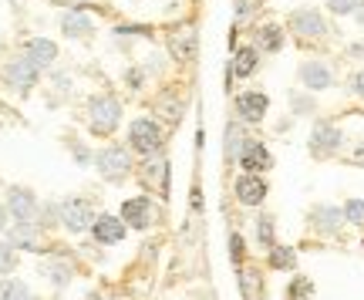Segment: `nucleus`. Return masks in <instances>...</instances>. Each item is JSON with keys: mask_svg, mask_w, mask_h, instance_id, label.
I'll list each match as a JSON object with an SVG mask.
<instances>
[{"mask_svg": "<svg viewBox=\"0 0 364 300\" xmlns=\"http://www.w3.org/2000/svg\"><path fill=\"white\" fill-rule=\"evenodd\" d=\"M91 115V132L95 135H112L122 122V105H118L115 95H95L88 105Z\"/></svg>", "mask_w": 364, "mask_h": 300, "instance_id": "f257e3e1", "label": "nucleus"}, {"mask_svg": "<svg viewBox=\"0 0 364 300\" xmlns=\"http://www.w3.org/2000/svg\"><path fill=\"white\" fill-rule=\"evenodd\" d=\"M129 149L139 156H156L162 149V129L156 118H135L129 125Z\"/></svg>", "mask_w": 364, "mask_h": 300, "instance_id": "f03ea898", "label": "nucleus"}, {"mask_svg": "<svg viewBox=\"0 0 364 300\" xmlns=\"http://www.w3.org/2000/svg\"><path fill=\"white\" fill-rule=\"evenodd\" d=\"M95 169L102 172L105 179L118 183V179H122V176H129V169H132V152L125 149V145H118V142L105 145L102 152L95 156Z\"/></svg>", "mask_w": 364, "mask_h": 300, "instance_id": "7ed1b4c3", "label": "nucleus"}, {"mask_svg": "<svg viewBox=\"0 0 364 300\" xmlns=\"http://www.w3.org/2000/svg\"><path fill=\"white\" fill-rule=\"evenodd\" d=\"M58 220L61 226H68L71 233H85L91 230V223H95V209H91L88 199H65L61 206H58Z\"/></svg>", "mask_w": 364, "mask_h": 300, "instance_id": "20e7f679", "label": "nucleus"}, {"mask_svg": "<svg viewBox=\"0 0 364 300\" xmlns=\"http://www.w3.org/2000/svg\"><path fill=\"white\" fill-rule=\"evenodd\" d=\"M4 78H7V85H11V88H17V92H31V88L38 85V78H41V68L24 54V58H14V61H7V68H4Z\"/></svg>", "mask_w": 364, "mask_h": 300, "instance_id": "39448f33", "label": "nucleus"}, {"mask_svg": "<svg viewBox=\"0 0 364 300\" xmlns=\"http://www.w3.org/2000/svg\"><path fill=\"white\" fill-rule=\"evenodd\" d=\"M341 142H344V135H341L338 125H327V122L314 125V132H311V152L317 159L334 156V152L341 149Z\"/></svg>", "mask_w": 364, "mask_h": 300, "instance_id": "423d86ee", "label": "nucleus"}, {"mask_svg": "<svg viewBox=\"0 0 364 300\" xmlns=\"http://www.w3.org/2000/svg\"><path fill=\"white\" fill-rule=\"evenodd\" d=\"M125 226H129V223L122 220V216H108V213H102V216H95V223H91V233H95L98 243L112 247V243H122V240H125Z\"/></svg>", "mask_w": 364, "mask_h": 300, "instance_id": "0eeeda50", "label": "nucleus"}, {"mask_svg": "<svg viewBox=\"0 0 364 300\" xmlns=\"http://www.w3.org/2000/svg\"><path fill=\"white\" fill-rule=\"evenodd\" d=\"M290 31H294V34H300V38H324L327 24H324V17H321L317 11L304 7V11L290 14Z\"/></svg>", "mask_w": 364, "mask_h": 300, "instance_id": "6e6552de", "label": "nucleus"}, {"mask_svg": "<svg viewBox=\"0 0 364 300\" xmlns=\"http://www.w3.org/2000/svg\"><path fill=\"white\" fill-rule=\"evenodd\" d=\"M196 48H199V38H196V31L189 24L176 27V31L169 34V51H172V58H176V61H182V65L196 58Z\"/></svg>", "mask_w": 364, "mask_h": 300, "instance_id": "1a4fd4ad", "label": "nucleus"}, {"mask_svg": "<svg viewBox=\"0 0 364 300\" xmlns=\"http://www.w3.org/2000/svg\"><path fill=\"white\" fill-rule=\"evenodd\" d=\"M236 199H240L243 206H260L263 199H267V183H263L257 172L240 176V179H236Z\"/></svg>", "mask_w": 364, "mask_h": 300, "instance_id": "9d476101", "label": "nucleus"}, {"mask_svg": "<svg viewBox=\"0 0 364 300\" xmlns=\"http://www.w3.org/2000/svg\"><path fill=\"white\" fill-rule=\"evenodd\" d=\"M122 220L129 223L132 230H145V226H149V220H152V199H149V196L125 199V206H122Z\"/></svg>", "mask_w": 364, "mask_h": 300, "instance_id": "9b49d317", "label": "nucleus"}, {"mask_svg": "<svg viewBox=\"0 0 364 300\" xmlns=\"http://www.w3.org/2000/svg\"><path fill=\"white\" fill-rule=\"evenodd\" d=\"M7 209L14 213V220L27 223L38 216V199H34L31 189H11V193H7Z\"/></svg>", "mask_w": 364, "mask_h": 300, "instance_id": "f8f14e48", "label": "nucleus"}, {"mask_svg": "<svg viewBox=\"0 0 364 300\" xmlns=\"http://www.w3.org/2000/svg\"><path fill=\"white\" fill-rule=\"evenodd\" d=\"M240 166L247 172H263L273 166V156L267 152L263 142H243V152H240Z\"/></svg>", "mask_w": 364, "mask_h": 300, "instance_id": "ddd939ff", "label": "nucleus"}, {"mask_svg": "<svg viewBox=\"0 0 364 300\" xmlns=\"http://www.w3.org/2000/svg\"><path fill=\"white\" fill-rule=\"evenodd\" d=\"M267 108H270V98L263 92H243L236 98V112L247 118V122H260L267 115Z\"/></svg>", "mask_w": 364, "mask_h": 300, "instance_id": "4468645a", "label": "nucleus"}, {"mask_svg": "<svg viewBox=\"0 0 364 300\" xmlns=\"http://www.w3.org/2000/svg\"><path fill=\"white\" fill-rule=\"evenodd\" d=\"M300 81H304V88H311V92H324L331 88V68L321 65V61H307V65L300 68Z\"/></svg>", "mask_w": 364, "mask_h": 300, "instance_id": "2eb2a0df", "label": "nucleus"}, {"mask_svg": "<svg viewBox=\"0 0 364 300\" xmlns=\"http://www.w3.org/2000/svg\"><path fill=\"white\" fill-rule=\"evenodd\" d=\"M24 54L38 68H48V65H54V58H58V44H54V41H48V38H31L24 44Z\"/></svg>", "mask_w": 364, "mask_h": 300, "instance_id": "dca6fc26", "label": "nucleus"}, {"mask_svg": "<svg viewBox=\"0 0 364 300\" xmlns=\"http://www.w3.org/2000/svg\"><path fill=\"white\" fill-rule=\"evenodd\" d=\"M61 31H65L68 38H88V34H95V21L81 11H68L61 17Z\"/></svg>", "mask_w": 364, "mask_h": 300, "instance_id": "f3484780", "label": "nucleus"}, {"mask_svg": "<svg viewBox=\"0 0 364 300\" xmlns=\"http://www.w3.org/2000/svg\"><path fill=\"white\" fill-rule=\"evenodd\" d=\"M11 243H14V250H31V253H41L38 230H34V223H31V220H27V223L17 220V226L11 230Z\"/></svg>", "mask_w": 364, "mask_h": 300, "instance_id": "a211bd4d", "label": "nucleus"}, {"mask_svg": "<svg viewBox=\"0 0 364 300\" xmlns=\"http://www.w3.org/2000/svg\"><path fill=\"white\" fill-rule=\"evenodd\" d=\"M341 223H344V209H334V206L314 209V226H317V230H324V233H338Z\"/></svg>", "mask_w": 364, "mask_h": 300, "instance_id": "6ab92c4d", "label": "nucleus"}, {"mask_svg": "<svg viewBox=\"0 0 364 300\" xmlns=\"http://www.w3.org/2000/svg\"><path fill=\"white\" fill-rule=\"evenodd\" d=\"M257 61H260L257 48H240L236 58H233V75L236 78H250V75L257 71Z\"/></svg>", "mask_w": 364, "mask_h": 300, "instance_id": "aec40b11", "label": "nucleus"}, {"mask_svg": "<svg viewBox=\"0 0 364 300\" xmlns=\"http://www.w3.org/2000/svg\"><path fill=\"white\" fill-rule=\"evenodd\" d=\"M257 44H260L263 51H280V48H284V31H280L277 24L260 27V34H257Z\"/></svg>", "mask_w": 364, "mask_h": 300, "instance_id": "412c9836", "label": "nucleus"}, {"mask_svg": "<svg viewBox=\"0 0 364 300\" xmlns=\"http://www.w3.org/2000/svg\"><path fill=\"white\" fill-rule=\"evenodd\" d=\"M44 277H48L58 290H65L68 284H71V267H68V263H44Z\"/></svg>", "mask_w": 364, "mask_h": 300, "instance_id": "4be33fe9", "label": "nucleus"}, {"mask_svg": "<svg viewBox=\"0 0 364 300\" xmlns=\"http://www.w3.org/2000/svg\"><path fill=\"white\" fill-rule=\"evenodd\" d=\"M294 263H297V253H294V250H290V247H277V243H273V247H270V267H273V270H290Z\"/></svg>", "mask_w": 364, "mask_h": 300, "instance_id": "5701e85b", "label": "nucleus"}, {"mask_svg": "<svg viewBox=\"0 0 364 300\" xmlns=\"http://www.w3.org/2000/svg\"><path fill=\"white\" fill-rule=\"evenodd\" d=\"M344 220L354 226H364V199H348L344 203Z\"/></svg>", "mask_w": 364, "mask_h": 300, "instance_id": "b1692460", "label": "nucleus"}, {"mask_svg": "<svg viewBox=\"0 0 364 300\" xmlns=\"http://www.w3.org/2000/svg\"><path fill=\"white\" fill-rule=\"evenodd\" d=\"M17 267V253H14V243H0V277L11 274Z\"/></svg>", "mask_w": 364, "mask_h": 300, "instance_id": "393cba45", "label": "nucleus"}, {"mask_svg": "<svg viewBox=\"0 0 364 300\" xmlns=\"http://www.w3.org/2000/svg\"><path fill=\"white\" fill-rule=\"evenodd\" d=\"M31 290H27V284H21V280H4L0 284V300H7V297H27Z\"/></svg>", "mask_w": 364, "mask_h": 300, "instance_id": "a878e982", "label": "nucleus"}, {"mask_svg": "<svg viewBox=\"0 0 364 300\" xmlns=\"http://www.w3.org/2000/svg\"><path fill=\"white\" fill-rule=\"evenodd\" d=\"M311 294H314V284L307 277H297V280L287 287V297H311Z\"/></svg>", "mask_w": 364, "mask_h": 300, "instance_id": "bb28decb", "label": "nucleus"}, {"mask_svg": "<svg viewBox=\"0 0 364 300\" xmlns=\"http://www.w3.org/2000/svg\"><path fill=\"white\" fill-rule=\"evenodd\" d=\"M257 236H260V243H263L267 250L273 247V220H270V216L257 220Z\"/></svg>", "mask_w": 364, "mask_h": 300, "instance_id": "cd10ccee", "label": "nucleus"}, {"mask_svg": "<svg viewBox=\"0 0 364 300\" xmlns=\"http://www.w3.org/2000/svg\"><path fill=\"white\" fill-rule=\"evenodd\" d=\"M331 14H354L358 11V0H327Z\"/></svg>", "mask_w": 364, "mask_h": 300, "instance_id": "c85d7f7f", "label": "nucleus"}, {"mask_svg": "<svg viewBox=\"0 0 364 300\" xmlns=\"http://www.w3.org/2000/svg\"><path fill=\"white\" fill-rule=\"evenodd\" d=\"M257 4L260 0H236V21H247L250 14L257 11Z\"/></svg>", "mask_w": 364, "mask_h": 300, "instance_id": "c756f323", "label": "nucleus"}, {"mask_svg": "<svg viewBox=\"0 0 364 300\" xmlns=\"http://www.w3.org/2000/svg\"><path fill=\"white\" fill-rule=\"evenodd\" d=\"M230 257H233V263L243 260V236H240V233L230 236Z\"/></svg>", "mask_w": 364, "mask_h": 300, "instance_id": "7c9ffc66", "label": "nucleus"}, {"mask_svg": "<svg viewBox=\"0 0 364 300\" xmlns=\"http://www.w3.org/2000/svg\"><path fill=\"white\" fill-rule=\"evenodd\" d=\"M226 139H230V145H226V152L233 156L236 149H243V139H240V129H230L226 132Z\"/></svg>", "mask_w": 364, "mask_h": 300, "instance_id": "2f4dec72", "label": "nucleus"}, {"mask_svg": "<svg viewBox=\"0 0 364 300\" xmlns=\"http://www.w3.org/2000/svg\"><path fill=\"white\" fill-rule=\"evenodd\" d=\"M351 92L358 95V98H364V71H358V75L351 78Z\"/></svg>", "mask_w": 364, "mask_h": 300, "instance_id": "473e14b6", "label": "nucleus"}, {"mask_svg": "<svg viewBox=\"0 0 364 300\" xmlns=\"http://www.w3.org/2000/svg\"><path fill=\"white\" fill-rule=\"evenodd\" d=\"M7 213H11V209H7V206H0V233L7 230Z\"/></svg>", "mask_w": 364, "mask_h": 300, "instance_id": "72a5a7b5", "label": "nucleus"}, {"mask_svg": "<svg viewBox=\"0 0 364 300\" xmlns=\"http://www.w3.org/2000/svg\"><path fill=\"white\" fill-rule=\"evenodd\" d=\"M351 54H354V58H364V41H361V44H354Z\"/></svg>", "mask_w": 364, "mask_h": 300, "instance_id": "f704fd0d", "label": "nucleus"}, {"mask_svg": "<svg viewBox=\"0 0 364 300\" xmlns=\"http://www.w3.org/2000/svg\"><path fill=\"white\" fill-rule=\"evenodd\" d=\"M354 162H361V166H364V142L358 145V152H354Z\"/></svg>", "mask_w": 364, "mask_h": 300, "instance_id": "c9c22d12", "label": "nucleus"}, {"mask_svg": "<svg viewBox=\"0 0 364 300\" xmlns=\"http://www.w3.org/2000/svg\"><path fill=\"white\" fill-rule=\"evenodd\" d=\"M354 14H358V21L364 24V4H358V11H354Z\"/></svg>", "mask_w": 364, "mask_h": 300, "instance_id": "e433bc0d", "label": "nucleus"}]
</instances>
